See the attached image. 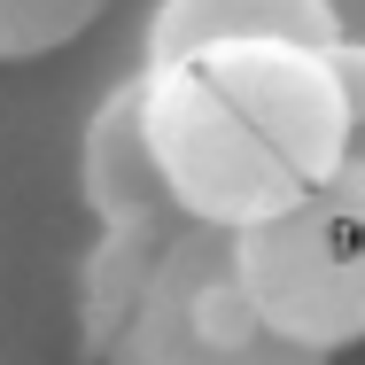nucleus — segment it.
Here are the masks:
<instances>
[{"mask_svg": "<svg viewBox=\"0 0 365 365\" xmlns=\"http://www.w3.org/2000/svg\"><path fill=\"white\" fill-rule=\"evenodd\" d=\"M148 148L187 225L249 233L350 163V101L327 55L210 47L148 71Z\"/></svg>", "mask_w": 365, "mask_h": 365, "instance_id": "nucleus-1", "label": "nucleus"}, {"mask_svg": "<svg viewBox=\"0 0 365 365\" xmlns=\"http://www.w3.org/2000/svg\"><path fill=\"white\" fill-rule=\"evenodd\" d=\"M241 288L288 342L334 358L365 342V163L327 171L280 218L233 233Z\"/></svg>", "mask_w": 365, "mask_h": 365, "instance_id": "nucleus-2", "label": "nucleus"}, {"mask_svg": "<svg viewBox=\"0 0 365 365\" xmlns=\"http://www.w3.org/2000/svg\"><path fill=\"white\" fill-rule=\"evenodd\" d=\"M109 365H327V358L288 342L280 327H264V311L241 288L233 233L187 225L163 249Z\"/></svg>", "mask_w": 365, "mask_h": 365, "instance_id": "nucleus-3", "label": "nucleus"}, {"mask_svg": "<svg viewBox=\"0 0 365 365\" xmlns=\"http://www.w3.org/2000/svg\"><path fill=\"white\" fill-rule=\"evenodd\" d=\"M78 187L93 202L101 225H163V233H187L163 171H155V148H148V71H133L125 86H109V101L93 109L86 148H78Z\"/></svg>", "mask_w": 365, "mask_h": 365, "instance_id": "nucleus-4", "label": "nucleus"}, {"mask_svg": "<svg viewBox=\"0 0 365 365\" xmlns=\"http://www.w3.org/2000/svg\"><path fill=\"white\" fill-rule=\"evenodd\" d=\"M210 47H303L327 55L342 47L327 0H163L148 24V71L210 55Z\"/></svg>", "mask_w": 365, "mask_h": 365, "instance_id": "nucleus-5", "label": "nucleus"}, {"mask_svg": "<svg viewBox=\"0 0 365 365\" xmlns=\"http://www.w3.org/2000/svg\"><path fill=\"white\" fill-rule=\"evenodd\" d=\"M171 241L179 233H163V225H101V241L86 257V280H78V350H86V365L117 358V342H125V327H133V311H140Z\"/></svg>", "mask_w": 365, "mask_h": 365, "instance_id": "nucleus-6", "label": "nucleus"}, {"mask_svg": "<svg viewBox=\"0 0 365 365\" xmlns=\"http://www.w3.org/2000/svg\"><path fill=\"white\" fill-rule=\"evenodd\" d=\"M109 0H0V63H39L71 47Z\"/></svg>", "mask_w": 365, "mask_h": 365, "instance_id": "nucleus-7", "label": "nucleus"}, {"mask_svg": "<svg viewBox=\"0 0 365 365\" xmlns=\"http://www.w3.org/2000/svg\"><path fill=\"white\" fill-rule=\"evenodd\" d=\"M327 71H334V86H342V101H350V163H365V47L358 39L327 47Z\"/></svg>", "mask_w": 365, "mask_h": 365, "instance_id": "nucleus-8", "label": "nucleus"}, {"mask_svg": "<svg viewBox=\"0 0 365 365\" xmlns=\"http://www.w3.org/2000/svg\"><path fill=\"white\" fill-rule=\"evenodd\" d=\"M327 8H334V31L365 47V0H327Z\"/></svg>", "mask_w": 365, "mask_h": 365, "instance_id": "nucleus-9", "label": "nucleus"}]
</instances>
